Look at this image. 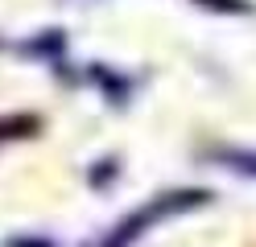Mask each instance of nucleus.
<instances>
[{"label": "nucleus", "mask_w": 256, "mask_h": 247, "mask_svg": "<svg viewBox=\"0 0 256 247\" xmlns=\"http://www.w3.org/2000/svg\"><path fill=\"white\" fill-rule=\"evenodd\" d=\"M219 161L228 165V169H240V173H256V157H248V153H219Z\"/></svg>", "instance_id": "2"}, {"label": "nucleus", "mask_w": 256, "mask_h": 247, "mask_svg": "<svg viewBox=\"0 0 256 247\" xmlns=\"http://www.w3.org/2000/svg\"><path fill=\"white\" fill-rule=\"evenodd\" d=\"M8 247H50L46 239H17V243H8Z\"/></svg>", "instance_id": "3"}, {"label": "nucleus", "mask_w": 256, "mask_h": 247, "mask_svg": "<svg viewBox=\"0 0 256 247\" xmlns=\"http://www.w3.org/2000/svg\"><path fill=\"white\" fill-rule=\"evenodd\" d=\"M202 202H206V190H174V194H162V198H153L149 206H140L136 214H128V219L108 235L104 247H132L153 223H162V219H170V214H178V210L202 206Z\"/></svg>", "instance_id": "1"}]
</instances>
